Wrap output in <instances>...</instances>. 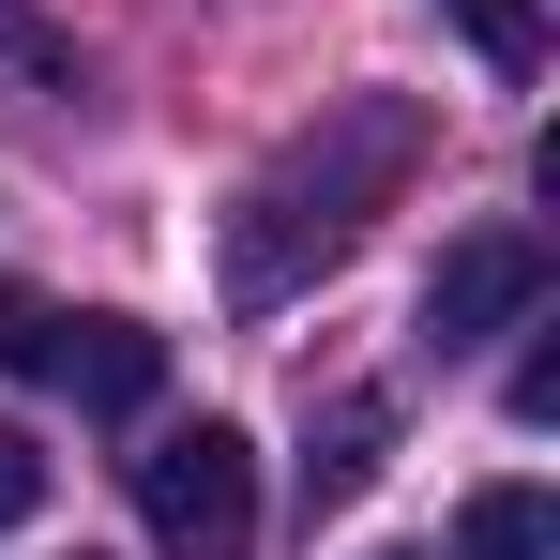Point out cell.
I'll list each match as a JSON object with an SVG mask.
<instances>
[{
    "instance_id": "obj_1",
    "label": "cell",
    "mask_w": 560,
    "mask_h": 560,
    "mask_svg": "<svg viewBox=\"0 0 560 560\" xmlns=\"http://www.w3.org/2000/svg\"><path fill=\"white\" fill-rule=\"evenodd\" d=\"M409 167H424V106H409V92H349V106H318L273 167L228 197V303H243V318L303 303V288H318V273L378 228V212L409 197Z\"/></svg>"
},
{
    "instance_id": "obj_2",
    "label": "cell",
    "mask_w": 560,
    "mask_h": 560,
    "mask_svg": "<svg viewBox=\"0 0 560 560\" xmlns=\"http://www.w3.org/2000/svg\"><path fill=\"white\" fill-rule=\"evenodd\" d=\"M137 530L152 560H258V440L243 424H152L137 455Z\"/></svg>"
},
{
    "instance_id": "obj_3",
    "label": "cell",
    "mask_w": 560,
    "mask_h": 560,
    "mask_svg": "<svg viewBox=\"0 0 560 560\" xmlns=\"http://www.w3.org/2000/svg\"><path fill=\"white\" fill-rule=\"evenodd\" d=\"M546 303V243L530 228H469V243H440V273H424V334L440 349H485V334H515Z\"/></svg>"
},
{
    "instance_id": "obj_4",
    "label": "cell",
    "mask_w": 560,
    "mask_h": 560,
    "mask_svg": "<svg viewBox=\"0 0 560 560\" xmlns=\"http://www.w3.org/2000/svg\"><path fill=\"white\" fill-rule=\"evenodd\" d=\"M46 378H61L77 409H106V424H137V409L167 394V334H152V318H46Z\"/></svg>"
},
{
    "instance_id": "obj_5",
    "label": "cell",
    "mask_w": 560,
    "mask_h": 560,
    "mask_svg": "<svg viewBox=\"0 0 560 560\" xmlns=\"http://www.w3.org/2000/svg\"><path fill=\"white\" fill-rule=\"evenodd\" d=\"M378 440H394V394H334L318 440H303V515H349L378 485Z\"/></svg>"
},
{
    "instance_id": "obj_6",
    "label": "cell",
    "mask_w": 560,
    "mask_h": 560,
    "mask_svg": "<svg viewBox=\"0 0 560 560\" xmlns=\"http://www.w3.org/2000/svg\"><path fill=\"white\" fill-rule=\"evenodd\" d=\"M546 546H560V500H546V485H485V500L455 515V560H546Z\"/></svg>"
},
{
    "instance_id": "obj_7",
    "label": "cell",
    "mask_w": 560,
    "mask_h": 560,
    "mask_svg": "<svg viewBox=\"0 0 560 560\" xmlns=\"http://www.w3.org/2000/svg\"><path fill=\"white\" fill-rule=\"evenodd\" d=\"M440 31L485 77H546V0H440Z\"/></svg>"
},
{
    "instance_id": "obj_8",
    "label": "cell",
    "mask_w": 560,
    "mask_h": 560,
    "mask_svg": "<svg viewBox=\"0 0 560 560\" xmlns=\"http://www.w3.org/2000/svg\"><path fill=\"white\" fill-rule=\"evenodd\" d=\"M46 515V455H31V424H0V530H31Z\"/></svg>"
},
{
    "instance_id": "obj_9",
    "label": "cell",
    "mask_w": 560,
    "mask_h": 560,
    "mask_svg": "<svg viewBox=\"0 0 560 560\" xmlns=\"http://www.w3.org/2000/svg\"><path fill=\"white\" fill-rule=\"evenodd\" d=\"M0 364H15V378L46 364V303H31V288H0Z\"/></svg>"
},
{
    "instance_id": "obj_10",
    "label": "cell",
    "mask_w": 560,
    "mask_h": 560,
    "mask_svg": "<svg viewBox=\"0 0 560 560\" xmlns=\"http://www.w3.org/2000/svg\"><path fill=\"white\" fill-rule=\"evenodd\" d=\"M0 31H15V0H0Z\"/></svg>"
}]
</instances>
